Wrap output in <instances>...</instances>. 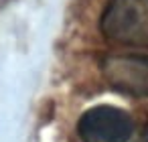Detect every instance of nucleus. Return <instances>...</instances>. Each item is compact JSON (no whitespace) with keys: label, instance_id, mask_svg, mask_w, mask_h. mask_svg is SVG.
Returning <instances> with one entry per match:
<instances>
[{"label":"nucleus","instance_id":"obj_1","mask_svg":"<svg viewBox=\"0 0 148 142\" xmlns=\"http://www.w3.org/2000/svg\"><path fill=\"white\" fill-rule=\"evenodd\" d=\"M101 33L122 45H148V8L142 0H110L101 14Z\"/></svg>","mask_w":148,"mask_h":142},{"label":"nucleus","instance_id":"obj_2","mask_svg":"<svg viewBox=\"0 0 148 142\" xmlns=\"http://www.w3.org/2000/svg\"><path fill=\"white\" fill-rule=\"evenodd\" d=\"M81 142H128L132 136V118L114 106H95L81 114L77 122Z\"/></svg>","mask_w":148,"mask_h":142},{"label":"nucleus","instance_id":"obj_3","mask_svg":"<svg viewBox=\"0 0 148 142\" xmlns=\"http://www.w3.org/2000/svg\"><path fill=\"white\" fill-rule=\"evenodd\" d=\"M101 73L112 89L148 97V55H110L101 63Z\"/></svg>","mask_w":148,"mask_h":142},{"label":"nucleus","instance_id":"obj_4","mask_svg":"<svg viewBox=\"0 0 148 142\" xmlns=\"http://www.w3.org/2000/svg\"><path fill=\"white\" fill-rule=\"evenodd\" d=\"M138 142H148V130H146V132H144V134L138 138Z\"/></svg>","mask_w":148,"mask_h":142}]
</instances>
